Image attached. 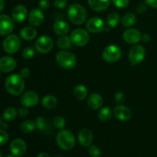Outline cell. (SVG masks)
Returning a JSON list of instances; mask_svg holds the SVG:
<instances>
[{
	"label": "cell",
	"instance_id": "6da1fadb",
	"mask_svg": "<svg viewBox=\"0 0 157 157\" xmlns=\"http://www.w3.org/2000/svg\"><path fill=\"white\" fill-rule=\"evenodd\" d=\"M5 86L9 94L18 96L22 93L25 89L24 78L20 75H12L6 78Z\"/></svg>",
	"mask_w": 157,
	"mask_h": 157
},
{
	"label": "cell",
	"instance_id": "7a4b0ae2",
	"mask_svg": "<svg viewBox=\"0 0 157 157\" xmlns=\"http://www.w3.org/2000/svg\"><path fill=\"white\" fill-rule=\"evenodd\" d=\"M86 9L79 3H74L67 9V17L71 23L75 25H82L87 18Z\"/></svg>",
	"mask_w": 157,
	"mask_h": 157
},
{
	"label": "cell",
	"instance_id": "3957f363",
	"mask_svg": "<svg viewBox=\"0 0 157 157\" xmlns=\"http://www.w3.org/2000/svg\"><path fill=\"white\" fill-rule=\"evenodd\" d=\"M56 141L60 148L64 150H70L75 147V135L70 130L63 129L57 134Z\"/></svg>",
	"mask_w": 157,
	"mask_h": 157
},
{
	"label": "cell",
	"instance_id": "277c9868",
	"mask_svg": "<svg viewBox=\"0 0 157 157\" xmlns=\"http://www.w3.org/2000/svg\"><path fill=\"white\" fill-rule=\"evenodd\" d=\"M56 61L61 67L70 70L76 65L77 58L72 52L67 50H62L57 53Z\"/></svg>",
	"mask_w": 157,
	"mask_h": 157
},
{
	"label": "cell",
	"instance_id": "5b68a950",
	"mask_svg": "<svg viewBox=\"0 0 157 157\" xmlns=\"http://www.w3.org/2000/svg\"><path fill=\"white\" fill-rule=\"evenodd\" d=\"M122 56V51L115 44L107 46L102 52L103 59L108 63H114L119 61Z\"/></svg>",
	"mask_w": 157,
	"mask_h": 157
},
{
	"label": "cell",
	"instance_id": "8992f818",
	"mask_svg": "<svg viewBox=\"0 0 157 157\" xmlns=\"http://www.w3.org/2000/svg\"><path fill=\"white\" fill-rule=\"evenodd\" d=\"M72 44L78 47L85 46L90 41L88 32L83 29H77L71 32L70 35Z\"/></svg>",
	"mask_w": 157,
	"mask_h": 157
},
{
	"label": "cell",
	"instance_id": "52a82bcc",
	"mask_svg": "<svg viewBox=\"0 0 157 157\" xmlns=\"http://www.w3.org/2000/svg\"><path fill=\"white\" fill-rule=\"evenodd\" d=\"M129 61L132 65H136L142 62L146 57V49L141 44H136L129 52Z\"/></svg>",
	"mask_w": 157,
	"mask_h": 157
},
{
	"label": "cell",
	"instance_id": "ba28073f",
	"mask_svg": "<svg viewBox=\"0 0 157 157\" xmlns=\"http://www.w3.org/2000/svg\"><path fill=\"white\" fill-rule=\"evenodd\" d=\"M54 42L51 37L42 35L36 40L35 43V50L40 54L45 55L50 52L53 48Z\"/></svg>",
	"mask_w": 157,
	"mask_h": 157
},
{
	"label": "cell",
	"instance_id": "9c48e42d",
	"mask_svg": "<svg viewBox=\"0 0 157 157\" xmlns=\"http://www.w3.org/2000/svg\"><path fill=\"white\" fill-rule=\"evenodd\" d=\"M3 49L8 54L17 52L21 46V40L16 35H8L3 41Z\"/></svg>",
	"mask_w": 157,
	"mask_h": 157
},
{
	"label": "cell",
	"instance_id": "30bf717a",
	"mask_svg": "<svg viewBox=\"0 0 157 157\" xmlns=\"http://www.w3.org/2000/svg\"><path fill=\"white\" fill-rule=\"evenodd\" d=\"M20 101H21V104L25 107H32L38 104L39 101V97L36 92L29 90V91L25 92L21 95Z\"/></svg>",
	"mask_w": 157,
	"mask_h": 157
},
{
	"label": "cell",
	"instance_id": "8fae6325",
	"mask_svg": "<svg viewBox=\"0 0 157 157\" xmlns=\"http://www.w3.org/2000/svg\"><path fill=\"white\" fill-rule=\"evenodd\" d=\"M14 29V20L6 15H0V35H8Z\"/></svg>",
	"mask_w": 157,
	"mask_h": 157
},
{
	"label": "cell",
	"instance_id": "7c38bea8",
	"mask_svg": "<svg viewBox=\"0 0 157 157\" xmlns=\"http://www.w3.org/2000/svg\"><path fill=\"white\" fill-rule=\"evenodd\" d=\"M86 28L92 33H100L105 29V24L101 18L93 17L87 21Z\"/></svg>",
	"mask_w": 157,
	"mask_h": 157
},
{
	"label": "cell",
	"instance_id": "4fadbf2b",
	"mask_svg": "<svg viewBox=\"0 0 157 157\" xmlns=\"http://www.w3.org/2000/svg\"><path fill=\"white\" fill-rule=\"evenodd\" d=\"M113 114L118 121H127L131 117L132 112L130 109L127 106L119 104L113 109Z\"/></svg>",
	"mask_w": 157,
	"mask_h": 157
},
{
	"label": "cell",
	"instance_id": "5bb4252c",
	"mask_svg": "<svg viewBox=\"0 0 157 157\" xmlns=\"http://www.w3.org/2000/svg\"><path fill=\"white\" fill-rule=\"evenodd\" d=\"M26 144L21 139H15L10 144V151L15 156H21L26 152Z\"/></svg>",
	"mask_w": 157,
	"mask_h": 157
},
{
	"label": "cell",
	"instance_id": "9a60e30c",
	"mask_svg": "<svg viewBox=\"0 0 157 157\" xmlns=\"http://www.w3.org/2000/svg\"><path fill=\"white\" fill-rule=\"evenodd\" d=\"M123 38L124 41L128 44H137L142 38V34L139 30L136 29H127L123 34Z\"/></svg>",
	"mask_w": 157,
	"mask_h": 157
},
{
	"label": "cell",
	"instance_id": "2e32d148",
	"mask_svg": "<svg viewBox=\"0 0 157 157\" xmlns=\"http://www.w3.org/2000/svg\"><path fill=\"white\" fill-rule=\"evenodd\" d=\"M44 20V15L41 9H33L29 15V21L34 27L40 26Z\"/></svg>",
	"mask_w": 157,
	"mask_h": 157
},
{
	"label": "cell",
	"instance_id": "e0dca14e",
	"mask_svg": "<svg viewBox=\"0 0 157 157\" xmlns=\"http://www.w3.org/2000/svg\"><path fill=\"white\" fill-rule=\"evenodd\" d=\"M16 67V61L12 57L5 56L0 58V71L8 73L14 70Z\"/></svg>",
	"mask_w": 157,
	"mask_h": 157
},
{
	"label": "cell",
	"instance_id": "ac0fdd59",
	"mask_svg": "<svg viewBox=\"0 0 157 157\" xmlns=\"http://www.w3.org/2000/svg\"><path fill=\"white\" fill-rule=\"evenodd\" d=\"M28 15V9L23 5H18L12 10V19L15 22H21L25 19Z\"/></svg>",
	"mask_w": 157,
	"mask_h": 157
},
{
	"label": "cell",
	"instance_id": "d6986e66",
	"mask_svg": "<svg viewBox=\"0 0 157 157\" xmlns=\"http://www.w3.org/2000/svg\"><path fill=\"white\" fill-rule=\"evenodd\" d=\"M78 141L82 147H89L93 141V133L89 129H83L78 134Z\"/></svg>",
	"mask_w": 157,
	"mask_h": 157
},
{
	"label": "cell",
	"instance_id": "ffe728a7",
	"mask_svg": "<svg viewBox=\"0 0 157 157\" xmlns=\"http://www.w3.org/2000/svg\"><path fill=\"white\" fill-rule=\"evenodd\" d=\"M103 104H104V100L99 94L93 93L87 98V105L94 110L101 108L103 106Z\"/></svg>",
	"mask_w": 157,
	"mask_h": 157
},
{
	"label": "cell",
	"instance_id": "44dd1931",
	"mask_svg": "<svg viewBox=\"0 0 157 157\" xmlns=\"http://www.w3.org/2000/svg\"><path fill=\"white\" fill-rule=\"evenodd\" d=\"M87 2L95 12H104L108 9L110 0H87Z\"/></svg>",
	"mask_w": 157,
	"mask_h": 157
},
{
	"label": "cell",
	"instance_id": "7402d4cb",
	"mask_svg": "<svg viewBox=\"0 0 157 157\" xmlns=\"http://www.w3.org/2000/svg\"><path fill=\"white\" fill-rule=\"evenodd\" d=\"M53 30L56 35L59 36L66 35L70 31V26L63 20H57L53 25Z\"/></svg>",
	"mask_w": 157,
	"mask_h": 157
},
{
	"label": "cell",
	"instance_id": "603a6c76",
	"mask_svg": "<svg viewBox=\"0 0 157 157\" xmlns=\"http://www.w3.org/2000/svg\"><path fill=\"white\" fill-rule=\"evenodd\" d=\"M36 35V29H34L33 27H30V26H26L20 31V36L25 41H32V40L35 39Z\"/></svg>",
	"mask_w": 157,
	"mask_h": 157
},
{
	"label": "cell",
	"instance_id": "cb8c5ba5",
	"mask_svg": "<svg viewBox=\"0 0 157 157\" xmlns=\"http://www.w3.org/2000/svg\"><path fill=\"white\" fill-rule=\"evenodd\" d=\"M37 128L41 132L44 133H50L52 132V128L49 122L42 117H38L36 119Z\"/></svg>",
	"mask_w": 157,
	"mask_h": 157
},
{
	"label": "cell",
	"instance_id": "d4e9b609",
	"mask_svg": "<svg viewBox=\"0 0 157 157\" xmlns=\"http://www.w3.org/2000/svg\"><path fill=\"white\" fill-rule=\"evenodd\" d=\"M58 104V100L53 95H46L41 100V105L46 109H53Z\"/></svg>",
	"mask_w": 157,
	"mask_h": 157
},
{
	"label": "cell",
	"instance_id": "484cf974",
	"mask_svg": "<svg viewBox=\"0 0 157 157\" xmlns=\"http://www.w3.org/2000/svg\"><path fill=\"white\" fill-rule=\"evenodd\" d=\"M73 94L76 99L79 100V101H83L85 99L87 95V89L83 84H78L74 89Z\"/></svg>",
	"mask_w": 157,
	"mask_h": 157
},
{
	"label": "cell",
	"instance_id": "4316f807",
	"mask_svg": "<svg viewBox=\"0 0 157 157\" xmlns=\"http://www.w3.org/2000/svg\"><path fill=\"white\" fill-rule=\"evenodd\" d=\"M136 15L133 13H132V12H127V13H126L122 17V20H121V23H122L123 26L125 28H129L130 26L133 25L136 23Z\"/></svg>",
	"mask_w": 157,
	"mask_h": 157
},
{
	"label": "cell",
	"instance_id": "83f0119b",
	"mask_svg": "<svg viewBox=\"0 0 157 157\" xmlns=\"http://www.w3.org/2000/svg\"><path fill=\"white\" fill-rule=\"evenodd\" d=\"M57 44H58V47L62 50H68L72 48V42L71 41V38L66 35L60 36L57 41Z\"/></svg>",
	"mask_w": 157,
	"mask_h": 157
},
{
	"label": "cell",
	"instance_id": "f1b7e54d",
	"mask_svg": "<svg viewBox=\"0 0 157 157\" xmlns=\"http://www.w3.org/2000/svg\"><path fill=\"white\" fill-rule=\"evenodd\" d=\"M36 122L32 120H27L21 124V130L25 133H32L36 129Z\"/></svg>",
	"mask_w": 157,
	"mask_h": 157
},
{
	"label": "cell",
	"instance_id": "f546056e",
	"mask_svg": "<svg viewBox=\"0 0 157 157\" xmlns=\"http://www.w3.org/2000/svg\"><path fill=\"white\" fill-rule=\"evenodd\" d=\"M113 111L110 107H104L101 109L98 113V118L101 121L107 122L111 118Z\"/></svg>",
	"mask_w": 157,
	"mask_h": 157
},
{
	"label": "cell",
	"instance_id": "4dcf8cb0",
	"mask_svg": "<svg viewBox=\"0 0 157 157\" xmlns=\"http://www.w3.org/2000/svg\"><path fill=\"white\" fill-rule=\"evenodd\" d=\"M121 21L120 15L117 12H111L107 18V24L110 28H114Z\"/></svg>",
	"mask_w": 157,
	"mask_h": 157
},
{
	"label": "cell",
	"instance_id": "1f68e13d",
	"mask_svg": "<svg viewBox=\"0 0 157 157\" xmlns=\"http://www.w3.org/2000/svg\"><path fill=\"white\" fill-rule=\"evenodd\" d=\"M3 119L6 121H12L17 116V111L13 107H8L3 112Z\"/></svg>",
	"mask_w": 157,
	"mask_h": 157
},
{
	"label": "cell",
	"instance_id": "d6a6232c",
	"mask_svg": "<svg viewBox=\"0 0 157 157\" xmlns=\"http://www.w3.org/2000/svg\"><path fill=\"white\" fill-rule=\"evenodd\" d=\"M53 124H54V126H55L57 129L63 130V129L65 127L66 121H65V119H64L62 116H61V115H58V116H56L55 118H54Z\"/></svg>",
	"mask_w": 157,
	"mask_h": 157
},
{
	"label": "cell",
	"instance_id": "836d02e7",
	"mask_svg": "<svg viewBox=\"0 0 157 157\" xmlns=\"http://www.w3.org/2000/svg\"><path fill=\"white\" fill-rule=\"evenodd\" d=\"M35 49L32 47H26L22 51V57L25 60H30L35 56Z\"/></svg>",
	"mask_w": 157,
	"mask_h": 157
},
{
	"label": "cell",
	"instance_id": "e575fe53",
	"mask_svg": "<svg viewBox=\"0 0 157 157\" xmlns=\"http://www.w3.org/2000/svg\"><path fill=\"white\" fill-rule=\"evenodd\" d=\"M88 153L91 157H99L101 155V150L97 146H89Z\"/></svg>",
	"mask_w": 157,
	"mask_h": 157
},
{
	"label": "cell",
	"instance_id": "d590c367",
	"mask_svg": "<svg viewBox=\"0 0 157 157\" xmlns=\"http://www.w3.org/2000/svg\"><path fill=\"white\" fill-rule=\"evenodd\" d=\"M113 5L119 9H124L127 7L130 3V0H112Z\"/></svg>",
	"mask_w": 157,
	"mask_h": 157
},
{
	"label": "cell",
	"instance_id": "8d00e7d4",
	"mask_svg": "<svg viewBox=\"0 0 157 157\" xmlns=\"http://www.w3.org/2000/svg\"><path fill=\"white\" fill-rule=\"evenodd\" d=\"M9 134L6 131L0 130V146L5 145L9 141Z\"/></svg>",
	"mask_w": 157,
	"mask_h": 157
},
{
	"label": "cell",
	"instance_id": "74e56055",
	"mask_svg": "<svg viewBox=\"0 0 157 157\" xmlns=\"http://www.w3.org/2000/svg\"><path fill=\"white\" fill-rule=\"evenodd\" d=\"M54 5L57 9H64L67 7V0H55Z\"/></svg>",
	"mask_w": 157,
	"mask_h": 157
},
{
	"label": "cell",
	"instance_id": "f35d334b",
	"mask_svg": "<svg viewBox=\"0 0 157 157\" xmlns=\"http://www.w3.org/2000/svg\"><path fill=\"white\" fill-rule=\"evenodd\" d=\"M124 100H125V96H124V93H122V92H117V93L115 94L114 101L117 104H121V103L124 102Z\"/></svg>",
	"mask_w": 157,
	"mask_h": 157
},
{
	"label": "cell",
	"instance_id": "ab89813d",
	"mask_svg": "<svg viewBox=\"0 0 157 157\" xmlns=\"http://www.w3.org/2000/svg\"><path fill=\"white\" fill-rule=\"evenodd\" d=\"M38 6L41 10H45L50 6V2H49V0H40Z\"/></svg>",
	"mask_w": 157,
	"mask_h": 157
},
{
	"label": "cell",
	"instance_id": "60d3db41",
	"mask_svg": "<svg viewBox=\"0 0 157 157\" xmlns=\"http://www.w3.org/2000/svg\"><path fill=\"white\" fill-rule=\"evenodd\" d=\"M147 5L146 3H140L138 4V6H136V11H137L138 13L143 14L147 10Z\"/></svg>",
	"mask_w": 157,
	"mask_h": 157
},
{
	"label": "cell",
	"instance_id": "b9f144b4",
	"mask_svg": "<svg viewBox=\"0 0 157 157\" xmlns=\"http://www.w3.org/2000/svg\"><path fill=\"white\" fill-rule=\"evenodd\" d=\"M29 111L28 107L23 106V107H20L19 108V110H18V114H19V116L21 117H27L28 114H29Z\"/></svg>",
	"mask_w": 157,
	"mask_h": 157
},
{
	"label": "cell",
	"instance_id": "7bdbcfd3",
	"mask_svg": "<svg viewBox=\"0 0 157 157\" xmlns=\"http://www.w3.org/2000/svg\"><path fill=\"white\" fill-rule=\"evenodd\" d=\"M31 75V71L29 68H23L20 71V75L23 78H28Z\"/></svg>",
	"mask_w": 157,
	"mask_h": 157
},
{
	"label": "cell",
	"instance_id": "ee69618b",
	"mask_svg": "<svg viewBox=\"0 0 157 157\" xmlns=\"http://www.w3.org/2000/svg\"><path fill=\"white\" fill-rule=\"evenodd\" d=\"M146 4L153 9H157V0H144Z\"/></svg>",
	"mask_w": 157,
	"mask_h": 157
},
{
	"label": "cell",
	"instance_id": "f6af8a7d",
	"mask_svg": "<svg viewBox=\"0 0 157 157\" xmlns=\"http://www.w3.org/2000/svg\"><path fill=\"white\" fill-rule=\"evenodd\" d=\"M151 39V37L149 34H144L142 35V38H141V40H142L144 42H149Z\"/></svg>",
	"mask_w": 157,
	"mask_h": 157
},
{
	"label": "cell",
	"instance_id": "bcb514c9",
	"mask_svg": "<svg viewBox=\"0 0 157 157\" xmlns=\"http://www.w3.org/2000/svg\"><path fill=\"white\" fill-rule=\"evenodd\" d=\"M5 7V1L4 0H0V12L4 9Z\"/></svg>",
	"mask_w": 157,
	"mask_h": 157
},
{
	"label": "cell",
	"instance_id": "7dc6e473",
	"mask_svg": "<svg viewBox=\"0 0 157 157\" xmlns=\"http://www.w3.org/2000/svg\"><path fill=\"white\" fill-rule=\"evenodd\" d=\"M37 157H50V156H49L48 154H47V153H41L40 154L38 155V156Z\"/></svg>",
	"mask_w": 157,
	"mask_h": 157
},
{
	"label": "cell",
	"instance_id": "c3c4849f",
	"mask_svg": "<svg viewBox=\"0 0 157 157\" xmlns=\"http://www.w3.org/2000/svg\"><path fill=\"white\" fill-rule=\"evenodd\" d=\"M6 157H14V155H8Z\"/></svg>",
	"mask_w": 157,
	"mask_h": 157
},
{
	"label": "cell",
	"instance_id": "681fc988",
	"mask_svg": "<svg viewBox=\"0 0 157 157\" xmlns=\"http://www.w3.org/2000/svg\"><path fill=\"white\" fill-rule=\"evenodd\" d=\"M1 122H2V121H1V117H0V125H1Z\"/></svg>",
	"mask_w": 157,
	"mask_h": 157
},
{
	"label": "cell",
	"instance_id": "f907efd6",
	"mask_svg": "<svg viewBox=\"0 0 157 157\" xmlns=\"http://www.w3.org/2000/svg\"><path fill=\"white\" fill-rule=\"evenodd\" d=\"M0 157H2V153L0 152Z\"/></svg>",
	"mask_w": 157,
	"mask_h": 157
},
{
	"label": "cell",
	"instance_id": "816d5d0a",
	"mask_svg": "<svg viewBox=\"0 0 157 157\" xmlns=\"http://www.w3.org/2000/svg\"><path fill=\"white\" fill-rule=\"evenodd\" d=\"M56 157H61V156H56Z\"/></svg>",
	"mask_w": 157,
	"mask_h": 157
},
{
	"label": "cell",
	"instance_id": "f5cc1de1",
	"mask_svg": "<svg viewBox=\"0 0 157 157\" xmlns=\"http://www.w3.org/2000/svg\"><path fill=\"white\" fill-rule=\"evenodd\" d=\"M0 76H1V74H0Z\"/></svg>",
	"mask_w": 157,
	"mask_h": 157
}]
</instances>
